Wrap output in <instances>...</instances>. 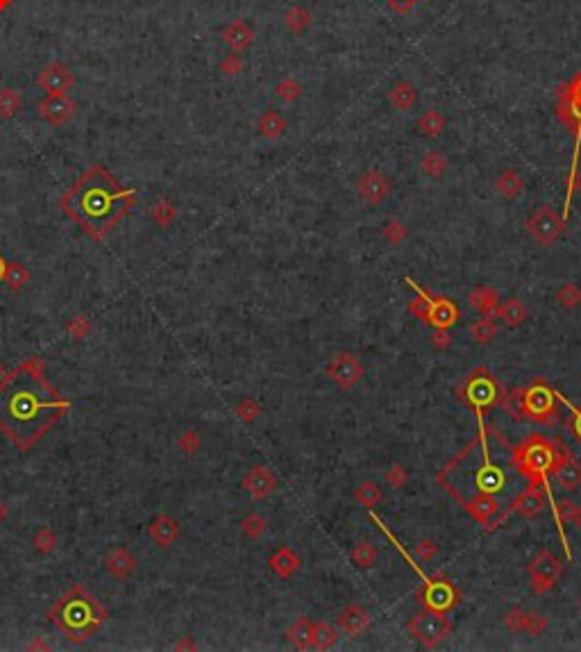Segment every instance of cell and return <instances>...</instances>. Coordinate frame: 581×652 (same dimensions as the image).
I'll return each mask as SVG.
<instances>
[{
	"mask_svg": "<svg viewBox=\"0 0 581 652\" xmlns=\"http://www.w3.org/2000/svg\"><path fill=\"white\" fill-rule=\"evenodd\" d=\"M431 346H434L436 350H443V348H448L450 343H452V337L448 335V330H434V335H431Z\"/></svg>",
	"mask_w": 581,
	"mask_h": 652,
	"instance_id": "56",
	"label": "cell"
},
{
	"mask_svg": "<svg viewBox=\"0 0 581 652\" xmlns=\"http://www.w3.org/2000/svg\"><path fill=\"white\" fill-rule=\"evenodd\" d=\"M284 26H287L293 34H304L312 26V11L304 5H293L287 14H284Z\"/></svg>",
	"mask_w": 581,
	"mask_h": 652,
	"instance_id": "33",
	"label": "cell"
},
{
	"mask_svg": "<svg viewBox=\"0 0 581 652\" xmlns=\"http://www.w3.org/2000/svg\"><path fill=\"white\" fill-rule=\"evenodd\" d=\"M466 509L475 521H479L481 525H488L493 516L500 511V502L493 494H484V491H481V494H477L471 502H466Z\"/></svg>",
	"mask_w": 581,
	"mask_h": 652,
	"instance_id": "20",
	"label": "cell"
},
{
	"mask_svg": "<svg viewBox=\"0 0 581 652\" xmlns=\"http://www.w3.org/2000/svg\"><path fill=\"white\" fill-rule=\"evenodd\" d=\"M556 459H559V452L550 441L538 434H531L525 444L515 448L513 466L520 473L529 475L534 482H540L543 475L554 469Z\"/></svg>",
	"mask_w": 581,
	"mask_h": 652,
	"instance_id": "3",
	"label": "cell"
},
{
	"mask_svg": "<svg viewBox=\"0 0 581 652\" xmlns=\"http://www.w3.org/2000/svg\"><path fill=\"white\" fill-rule=\"evenodd\" d=\"M554 511H556V519H559L561 525L572 523L575 511H577V504L572 500H559V502H556V509Z\"/></svg>",
	"mask_w": 581,
	"mask_h": 652,
	"instance_id": "53",
	"label": "cell"
},
{
	"mask_svg": "<svg viewBox=\"0 0 581 652\" xmlns=\"http://www.w3.org/2000/svg\"><path fill=\"white\" fill-rule=\"evenodd\" d=\"M180 448L184 450V452H195L197 448H200V437H197L193 429H189V432H184L182 434V439H180Z\"/></svg>",
	"mask_w": 581,
	"mask_h": 652,
	"instance_id": "55",
	"label": "cell"
},
{
	"mask_svg": "<svg viewBox=\"0 0 581 652\" xmlns=\"http://www.w3.org/2000/svg\"><path fill=\"white\" fill-rule=\"evenodd\" d=\"M579 605H581V600H579Z\"/></svg>",
	"mask_w": 581,
	"mask_h": 652,
	"instance_id": "63",
	"label": "cell"
},
{
	"mask_svg": "<svg viewBox=\"0 0 581 652\" xmlns=\"http://www.w3.org/2000/svg\"><path fill=\"white\" fill-rule=\"evenodd\" d=\"M459 318V310L456 305L445 300V298H431L429 300V312H427V323L434 325L436 330H448L456 323Z\"/></svg>",
	"mask_w": 581,
	"mask_h": 652,
	"instance_id": "17",
	"label": "cell"
},
{
	"mask_svg": "<svg viewBox=\"0 0 581 652\" xmlns=\"http://www.w3.org/2000/svg\"><path fill=\"white\" fill-rule=\"evenodd\" d=\"M364 373H366V368H364L361 360L352 352L336 355L327 366V377L341 389H352L354 384H359Z\"/></svg>",
	"mask_w": 581,
	"mask_h": 652,
	"instance_id": "8",
	"label": "cell"
},
{
	"mask_svg": "<svg viewBox=\"0 0 581 652\" xmlns=\"http://www.w3.org/2000/svg\"><path fill=\"white\" fill-rule=\"evenodd\" d=\"M556 302L565 310H575V307L581 305V287L575 285V282H565L561 285V289L556 291Z\"/></svg>",
	"mask_w": 581,
	"mask_h": 652,
	"instance_id": "40",
	"label": "cell"
},
{
	"mask_svg": "<svg viewBox=\"0 0 581 652\" xmlns=\"http://www.w3.org/2000/svg\"><path fill=\"white\" fill-rule=\"evenodd\" d=\"M5 519H7V507H5V502H0V523Z\"/></svg>",
	"mask_w": 581,
	"mask_h": 652,
	"instance_id": "60",
	"label": "cell"
},
{
	"mask_svg": "<svg viewBox=\"0 0 581 652\" xmlns=\"http://www.w3.org/2000/svg\"><path fill=\"white\" fill-rule=\"evenodd\" d=\"M241 68H243V61H241L239 53L227 55L220 61V71L225 73V76H237V73H241Z\"/></svg>",
	"mask_w": 581,
	"mask_h": 652,
	"instance_id": "54",
	"label": "cell"
},
{
	"mask_svg": "<svg viewBox=\"0 0 581 652\" xmlns=\"http://www.w3.org/2000/svg\"><path fill=\"white\" fill-rule=\"evenodd\" d=\"M406 228H404V223L402 220H398V218H391L389 223L384 225V230H381V237H384V241L389 243V245H400L404 239H406Z\"/></svg>",
	"mask_w": 581,
	"mask_h": 652,
	"instance_id": "42",
	"label": "cell"
},
{
	"mask_svg": "<svg viewBox=\"0 0 581 652\" xmlns=\"http://www.w3.org/2000/svg\"><path fill=\"white\" fill-rule=\"evenodd\" d=\"M78 105L71 101L66 93H48L46 101L39 105V114L51 123V126H64L76 114Z\"/></svg>",
	"mask_w": 581,
	"mask_h": 652,
	"instance_id": "12",
	"label": "cell"
},
{
	"mask_svg": "<svg viewBox=\"0 0 581 652\" xmlns=\"http://www.w3.org/2000/svg\"><path fill=\"white\" fill-rule=\"evenodd\" d=\"M36 84L48 93H66L73 84H76V76L68 71V66L59 64V61H53V64L41 68L39 78H36Z\"/></svg>",
	"mask_w": 581,
	"mask_h": 652,
	"instance_id": "13",
	"label": "cell"
},
{
	"mask_svg": "<svg viewBox=\"0 0 581 652\" xmlns=\"http://www.w3.org/2000/svg\"><path fill=\"white\" fill-rule=\"evenodd\" d=\"M178 534H180V527L178 523L170 519V516H159V519L150 525V536L157 541L162 548H170L173 544L178 541Z\"/></svg>",
	"mask_w": 581,
	"mask_h": 652,
	"instance_id": "26",
	"label": "cell"
},
{
	"mask_svg": "<svg viewBox=\"0 0 581 652\" xmlns=\"http://www.w3.org/2000/svg\"><path fill=\"white\" fill-rule=\"evenodd\" d=\"M572 523L579 527L581 530V504H577V511H575V519H572Z\"/></svg>",
	"mask_w": 581,
	"mask_h": 652,
	"instance_id": "59",
	"label": "cell"
},
{
	"mask_svg": "<svg viewBox=\"0 0 581 652\" xmlns=\"http://www.w3.org/2000/svg\"><path fill=\"white\" fill-rule=\"evenodd\" d=\"M520 409H523V416L531 418V421L552 423V418L556 416L554 393L545 384H531L529 389L523 391Z\"/></svg>",
	"mask_w": 581,
	"mask_h": 652,
	"instance_id": "7",
	"label": "cell"
},
{
	"mask_svg": "<svg viewBox=\"0 0 581 652\" xmlns=\"http://www.w3.org/2000/svg\"><path fill=\"white\" fill-rule=\"evenodd\" d=\"M420 170H423L427 178L441 180L445 175V170H448V159L436 151H429L423 155V159H420Z\"/></svg>",
	"mask_w": 581,
	"mask_h": 652,
	"instance_id": "34",
	"label": "cell"
},
{
	"mask_svg": "<svg viewBox=\"0 0 581 652\" xmlns=\"http://www.w3.org/2000/svg\"><path fill=\"white\" fill-rule=\"evenodd\" d=\"M354 498H356V502H361L366 509H375L381 500V489H379V484L373 482V479H368V482L356 487Z\"/></svg>",
	"mask_w": 581,
	"mask_h": 652,
	"instance_id": "37",
	"label": "cell"
},
{
	"mask_svg": "<svg viewBox=\"0 0 581 652\" xmlns=\"http://www.w3.org/2000/svg\"><path fill=\"white\" fill-rule=\"evenodd\" d=\"M554 473H556V479L565 487V489H570V491H575L579 484H581V466L572 459V457H567V454L563 452V454H559V459H556V464H554V469H552Z\"/></svg>",
	"mask_w": 581,
	"mask_h": 652,
	"instance_id": "22",
	"label": "cell"
},
{
	"mask_svg": "<svg viewBox=\"0 0 581 652\" xmlns=\"http://www.w3.org/2000/svg\"><path fill=\"white\" fill-rule=\"evenodd\" d=\"M5 268H7V266L3 264V260H0V277H5Z\"/></svg>",
	"mask_w": 581,
	"mask_h": 652,
	"instance_id": "62",
	"label": "cell"
},
{
	"mask_svg": "<svg viewBox=\"0 0 581 652\" xmlns=\"http://www.w3.org/2000/svg\"><path fill=\"white\" fill-rule=\"evenodd\" d=\"M241 484L254 500H266V498H270L275 494L277 479H275L273 473H270V469H266V466H254V469H250L248 473H245Z\"/></svg>",
	"mask_w": 581,
	"mask_h": 652,
	"instance_id": "14",
	"label": "cell"
},
{
	"mask_svg": "<svg viewBox=\"0 0 581 652\" xmlns=\"http://www.w3.org/2000/svg\"><path fill=\"white\" fill-rule=\"evenodd\" d=\"M384 479L391 489H402L406 482H409V473L402 464H391V469L384 473Z\"/></svg>",
	"mask_w": 581,
	"mask_h": 652,
	"instance_id": "45",
	"label": "cell"
},
{
	"mask_svg": "<svg viewBox=\"0 0 581 652\" xmlns=\"http://www.w3.org/2000/svg\"><path fill=\"white\" fill-rule=\"evenodd\" d=\"M66 407L39 375V362L21 366L0 382V429L19 448H30Z\"/></svg>",
	"mask_w": 581,
	"mask_h": 652,
	"instance_id": "1",
	"label": "cell"
},
{
	"mask_svg": "<svg viewBox=\"0 0 581 652\" xmlns=\"http://www.w3.org/2000/svg\"><path fill=\"white\" fill-rule=\"evenodd\" d=\"M547 630V618L543 613H527V623H525V632L531 636H540L543 632Z\"/></svg>",
	"mask_w": 581,
	"mask_h": 652,
	"instance_id": "49",
	"label": "cell"
},
{
	"mask_svg": "<svg viewBox=\"0 0 581 652\" xmlns=\"http://www.w3.org/2000/svg\"><path fill=\"white\" fill-rule=\"evenodd\" d=\"M386 3H389L393 9H398V11H402V14H406V11H409V9L418 3V0H386Z\"/></svg>",
	"mask_w": 581,
	"mask_h": 652,
	"instance_id": "57",
	"label": "cell"
},
{
	"mask_svg": "<svg viewBox=\"0 0 581 652\" xmlns=\"http://www.w3.org/2000/svg\"><path fill=\"white\" fill-rule=\"evenodd\" d=\"M5 280L9 282L11 289H21L28 282V268L21 264H9L5 268Z\"/></svg>",
	"mask_w": 581,
	"mask_h": 652,
	"instance_id": "46",
	"label": "cell"
},
{
	"mask_svg": "<svg viewBox=\"0 0 581 652\" xmlns=\"http://www.w3.org/2000/svg\"><path fill=\"white\" fill-rule=\"evenodd\" d=\"M575 434H577L579 444H581V409L575 412Z\"/></svg>",
	"mask_w": 581,
	"mask_h": 652,
	"instance_id": "58",
	"label": "cell"
},
{
	"mask_svg": "<svg viewBox=\"0 0 581 652\" xmlns=\"http://www.w3.org/2000/svg\"><path fill=\"white\" fill-rule=\"evenodd\" d=\"M336 630L329 623H314V643L312 648L316 650H329L331 646H336Z\"/></svg>",
	"mask_w": 581,
	"mask_h": 652,
	"instance_id": "39",
	"label": "cell"
},
{
	"mask_svg": "<svg viewBox=\"0 0 581 652\" xmlns=\"http://www.w3.org/2000/svg\"><path fill=\"white\" fill-rule=\"evenodd\" d=\"M561 573H563V564L559 561V557L552 555L550 550H540L529 564L531 591L547 594L550 589H554V584L559 582Z\"/></svg>",
	"mask_w": 581,
	"mask_h": 652,
	"instance_id": "6",
	"label": "cell"
},
{
	"mask_svg": "<svg viewBox=\"0 0 581 652\" xmlns=\"http://www.w3.org/2000/svg\"><path fill=\"white\" fill-rule=\"evenodd\" d=\"M222 41H225L234 53H243L245 48H250L252 41H254V30L248 21L243 19H237L227 23L225 28H222Z\"/></svg>",
	"mask_w": 581,
	"mask_h": 652,
	"instance_id": "16",
	"label": "cell"
},
{
	"mask_svg": "<svg viewBox=\"0 0 581 652\" xmlns=\"http://www.w3.org/2000/svg\"><path fill=\"white\" fill-rule=\"evenodd\" d=\"M336 621H339V625L343 627L345 632L352 634V636H356V634H361V632L368 630V625H370V613H368L361 605H354V602H352V605L343 607V609L339 611Z\"/></svg>",
	"mask_w": 581,
	"mask_h": 652,
	"instance_id": "19",
	"label": "cell"
},
{
	"mask_svg": "<svg viewBox=\"0 0 581 652\" xmlns=\"http://www.w3.org/2000/svg\"><path fill=\"white\" fill-rule=\"evenodd\" d=\"M287 636H289V641H291L293 648H298V650L312 648V643H314V623L309 621L307 616L295 618L293 625L289 627Z\"/></svg>",
	"mask_w": 581,
	"mask_h": 652,
	"instance_id": "28",
	"label": "cell"
},
{
	"mask_svg": "<svg viewBox=\"0 0 581 652\" xmlns=\"http://www.w3.org/2000/svg\"><path fill=\"white\" fill-rule=\"evenodd\" d=\"M429 296L427 293H423L420 291L418 293V298H413L411 302H409V312L413 314V316H418L420 321H427V312H429Z\"/></svg>",
	"mask_w": 581,
	"mask_h": 652,
	"instance_id": "52",
	"label": "cell"
},
{
	"mask_svg": "<svg viewBox=\"0 0 581 652\" xmlns=\"http://www.w3.org/2000/svg\"><path fill=\"white\" fill-rule=\"evenodd\" d=\"M11 5V0H0V11H5Z\"/></svg>",
	"mask_w": 581,
	"mask_h": 652,
	"instance_id": "61",
	"label": "cell"
},
{
	"mask_svg": "<svg viewBox=\"0 0 581 652\" xmlns=\"http://www.w3.org/2000/svg\"><path fill=\"white\" fill-rule=\"evenodd\" d=\"M561 118L567 123L577 137H581V76L570 84V91L563 93Z\"/></svg>",
	"mask_w": 581,
	"mask_h": 652,
	"instance_id": "15",
	"label": "cell"
},
{
	"mask_svg": "<svg viewBox=\"0 0 581 652\" xmlns=\"http://www.w3.org/2000/svg\"><path fill=\"white\" fill-rule=\"evenodd\" d=\"M257 132L262 134L264 139L275 141V139L282 137L284 132H287V118H284L277 109H266V112L257 121Z\"/></svg>",
	"mask_w": 581,
	"mask_h": 652,
	"instance_id": "24",
	"label": "cell"
},
{
	"mask_svg": "<svg viewBox=\"0 0 581 652\" xmlns=\"http://www.w3.org/2000/svg\"><path fill=\"white\" fill-rule=\"evenodd\" d=\"M275 96L284 103H295L302 96V84L295 82L293 78H284L282 82H277L275 87Z\"/></svg>",
	"mask_w": 581,
	"mask_h": 652,
	"instance_id": "41",
	"label": "cell"
},
{
	"mask_svg": "<svg viewBox=\"0 0 581 652\" xmlns=\"http://www.w3.org/2000/svg\"><path fill=\"white\" fill-rule=\"evenodd\" d=\"M379 557V552L373 544H368V541H359L352 550H350V559L359 566V569H370V566H375Z\"/></svg>",
	"mask_w": 581,
	"mask_h": 652,
	"instance_id": "35",
	"label": "cell"
},
{
	"mask_svg": "<svg viewBox=\"0 0 581 652\" xmlns=\"http://www.w3.org/2000/svg\"><path fill=\"white\" fill-rule=\"evenodd\" d=\"M413 552H416V557H418L420 561H425V564H427V561H431V559H434V557H436V552H438V546H436V544H434V541H431V539H420V541H418V546H416V550H413Z\"/></svg>",
	"mask_w": 581,
	"mask_h": 652,
	"instance_id": "50",
	"label": "cell"
},
{
	"mask_svg": "<svg viewBox=\"0 0 581 652\" xmlns=\"http://www.w3.org/2000/svg\"><path fill=\"white\" fill-rule=\"evenodd\" d=\"M450 630H452V625L445 618V613L434 611V609H423L420 613H416L409 623V632L413 634L416 641L425 648H436L443 638L450 634Z\"/></svg>",
	"mask_w": 581,
	"mask_h": 652,
	"instance_id": "4",
	"label": "cell"
},
{
	"mask_svg": "<svg viewBox=\"0 0 581 652\" xmlns=\"http://www.w3.org/2000/svg\"><path fill=\"white\" fill-rule=\"evenodd\" d=\"M471 305L473 310L481 316H493L500 305V296L493 287H477L471 293Z\"/></svg>",
	"mask_w": 581,
	"mask_h": 652,
	"instance_id": "27",
	"label": "cell"
},
{
	"mask_svg": "<svg viewBox=\"0 0 581 652\" xmlns=\"http://www.w3.org/2000/svg\"><path fill=\"white\" fill-rule=\"evenodd\" d=\"M105 569L116 577H128L137 569V559L125 548H114L105 559Z\"/></svg>",
	"mask_w": 581,
	"mask_h": 652,
	"instance_id": "23",
	"label": "cell"
},
{
	"mask_svg": "<svg viewBox=\"0 0 581 652\" xmlns=\"http://www.w3.org/2000/svg\"><path fill=\"white\" fill-rule=\"evenodd\" d=\"M389 101L393 107H398L400 112H409V109L418 103V89L416 84L409 80H400L395 82L391 91H389Z\"/></svg>",
	"mask_w": 581,
	"mask_h": 652,
	"instance_id": "25",
	"label": "cell"
},
{
	"mask_svg": "<svg viewBox=\"0 0 581 652\" xmlns=\"http://www.w3.org/2000/svg\"><path fill=\"white\" fill-rule=\"evenodd\" d=\"M393 191L391 180L379 168H370L356 180V193L366 205H381Z\"/></svg>",
	"mask_w": 581,
	"mask_h": 652,
	"instance_id": "9",
	"label": "cell"
},
{
	"mask_svg": "<svg viewBox=\"0 0 581 652\" xmlns=\"http://www.w3.org/2000/svg\"><path fill=\"white\" fill-rule=\"evenodd\" d=\"M241 530L248 539H259L266 532V519L264 516H259V514H248L241 521Z\"/></svg>",
	"mask_w": 581,
	"mask_h": 652,
	"instance_id": "43",
	"label": "cell"
},
{
	"mask_svg": "<svg viewBox=\"0 0 581 652\" xmlns=\"http://www.w3.org/2000/svg\"><path fill=\"white\" fill-rule=\"evenodd\" d=\"M495 332H498V327H495V318L493 316H481L471 325V337L477 343H481V346H484V343H490L493 337H495Z\"/></svg>",
	"mask_w": 581,
	"mask_h": 652,
	"instance_id": "36",
	"label": "cell"
},
{
	"mask_svg": "<svg viewBox=\"0 0 581 652\" xmlns=\"http://www.w3.org/2000/svg\"><path fill=\"white\" fill-rule=\"evenodd\" d=\"M563 218L556 214V209L550 205L538 207L534 214L527 218V232L538 245H554L563 235Z\"/></svg>",
	"mask_w": 581,
	"mask_h": 652,
	"instance_id": "5",
	"label": "cell"
},
{
	"mask_svg": "<svg viewBox=\"0 0 581 652\" xmlns=\"http://www.w3.org/2000/svg\"><path fill=\"white\" fill-rule=\"evenodd\" d=\"M23 107V98L14 91V89H0V118H11L21 112Z\"/></svg>",
	"mask_w": 581,
	"mask_h": 652,
	"instance_id": "38",
	"label": "cell"
},
{
	"mask_svg": "<svg viewBox=\"0 0 581 652\" xmlns=\"http://www.w3.org/2000/svg\"><path fill=\"white\" fill-rule=\"evenodd\" d=\"M504 623H506V627H509V630H511L513 634H520V632H525L527 611H525L523 607H513V609L504 616Z\"/></svg>",
	"mask_w": 581,
	"mask_h": 652,
	"instance_id": "47",
	"label": "cell"
},
{
	"mask_svg": "<svg viewBox=\"0 0 581 652\" xmlns=\"http://www.w3.org/2000/svg\"><path fill=\"white\" fill-rule=\"evenodd\" d=\"M493 316L500 318V321H504L506 325L518 327V325H523V323H525V318H527V307H525L523 300L511 298V300L500 302V305H498V310H495V314H493Z\"/></svg>",
	"mask_w": 581,
	"mask_h": 652,
	"instance_id": "29",
	"label": "cell"
},
{
	"mask_svg": "<svg viewBox=\"0 0 581 652\" xmlns=\"http://www.w3.org/2000/svg\"><path fill=\"white\" fill-rule=\"evenodd\" d=\"M57 544V536L48 530V527H41L39 532L34 534V548L41 550V552H51Z\"/></svg>",
	"mask_w": 581,
	"mask_h": 652,
	"instance_id": "51",
	"label": "cell"
},
{
	"mask_svg": "<svg viewBox=\"0 0 581 652\" xmlns=\"http://www.w3.org/2000/svg\"><path fill=\"white\" fill-rule=\"evenodd\" d=\"M445 116L438 112V109H427V112H423L420 114V118L416 121V128H418V132L423 134V137H427V139H436L438 134L445 130Z\"/></svg>",
	"mask_w": 581,
	"mask_h": 652,
	"instance_id": "31",
	"label": "cell"
},
{
	"mask_svg": "<svg viewBox=\"0 0 581 652\" xmlns=\"http://www.w3.org/2000/svg\"><path fill=\"white\" fill-rule=\"evenodd\" d=\"M456 600H459V591H456L452 582H448V580H431L423 589L425 609H434V611L445 613L456 605Z\"/></svg>",
	"mask_w": 581,
	"mask_h": 652,
	"instance_id": "11",
	"label": "cell"
},
{
	"mask_svg": "<svg viewBox=\"0 0 581 652\" xmlns=\"http://www.w3.org/2000/svg\"><path fill=\"white\" fill-rule=\"evenodd\" d=\"M477 487L484 494H498V491L504 487V473L500 466L486 464L484 469L477 473Z\"/></svg>",
	"mask_w": 581,
	"mask_h": 652,
	"instance_id": "32",
	"label": "cell"
},
{
	"mask_svg": "<svg viewBox=\"0 0 581 652\" xmlns=\"http://www.w3.org/2000/svg\"><path fill=\"white\" fill-rule=\"evenodd\" d=\"M153 218L159 228H168L173 220H175V207H173L170 200H159L155 207H153Z\"/></svg>",
	"mask_w": 581,
	"mask_h": 652,
	"instance_id": "44",
	"label": "cell"
},
{
	"mask_svg": "<svg viewBox=\"0 0 581 652\" xmlns=\"http://www.w3.org/2000/svg\"><path fill=\"white\" fill-rule=\"evenodd\" d=\"M543 504H545V491L540 489V482H534L523 496L515 498L511 511L523 514V516H527V519H534V516L540 514Z\"/></svg>",
	"mask_w": 581,
	"mask_h": 652,
	"instance_id": "18",
	"label": "cell"
},
{
	"mask_svg": "<svg viewBox=\"0 0 581 652\" xmlns=\"http://www.w3.org/2000/svg\"><path fill=\"white\" fill-rule=\"evenodd\" d=\"M132 205L134 191L123 189L101 164L86 170L64 198L66 212L96 239H103Z\"/></svg>",
	"mask_w": 581,
	"mask_h": 652,
	"instance_id": "2",
	"label": "cell"
},
{
	"mask_svg": "<svg viewBox=\"0 0 581 652\" xmlns=\"http://www.w3.org/2000/svg\"><path fill=\"white\" fill-rule=\"evenodd\" d=\"M466 402L475 409H486L490 407L498 398V384L490 375H486L484 371H477L471 380L466 382L463 389Z\"/></svg>",
	"mask_w": 581,
	"mask_h": 652,
	"instance_id": "10",
	"label": "cell"
},
{
	"mask_svg": "<svg viewBox=\"0 0 581 652\" xmlns=\"http://www.w3.org/2000/svg\"><path fill=\"white\" fill-rule=\"evenodd\" d=\"M495 189H498L500 195H504L506 200H513V198H518V195L523 193V189H525V180H523L520 173H515L513 168H506V170H502V173L498 175V180H495Z\"/></svg>",
	"mask_w": 581,
	"mask_h": 652,
	"instance_id": "30",
	"label": "cell"
},
{
	"mask_svg": "<svg viewBox=\"0 0 581 652\" xmlns=\"http://www.w3.org/2000/svg\"><path fill=\"white\" fill-rule=\"evenodd\" d=\"M300 564H302L300 557L295 555L291 548H287V546L277 548L273 555H270V559H268L270 571H273L277 577H282V580H289V577L300 569Z\"/></svg>",
	"mask_w": 581,
	"mask_h": 652,
	"instance_id": "21",
	"label": "cell"
},
{
	"mask_svg": "<svg viewBox=\"0 0 581 652\" xmlns=\"http://www.w3.org/2000/svg\"><path fill=\"white\" fill-rule=\"evenodd\" d=\"M259 414H262V407H259V404H257L252 398H245V400H241V402L237 404V416L241 418L243 423H252V421H257Z\"/></svg>",
	"mask_w": 581,
	"mask_h": 652,
	"instance_id": "48",
	"label": "cell"
}]
</instances>
